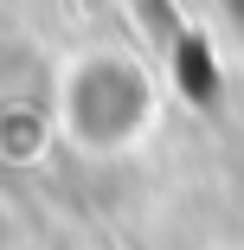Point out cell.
Segmentation results:
<instances>
[{
	"label": "cell",
	"mask_w": 244,
	"mask_h": 250,
	"mask_svg": "<svg viewBox=\"0 0 244 250\" xmlns=\"http://www.w3.org/2000/svg\"><path fill=\"white\" fill-rule=\"evenodd\" d=\"M58 122L65 141L90 147V154H116V147L141 141V128L155 122V83L129 52H90L58 83Z\"/></svg>",
	"instance_id": "obj_1"
}]
</instances>
